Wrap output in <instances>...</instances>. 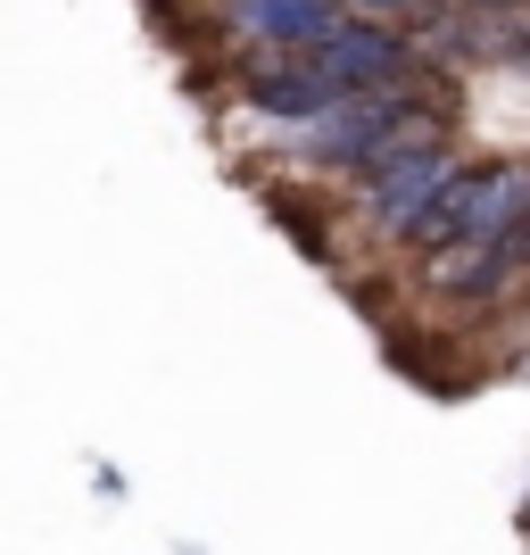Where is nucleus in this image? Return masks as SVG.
<instances>
[{"label":"nucleus","mask_w":530,"mask_h":555,"mask_svg":"<svg viewBox=\"0 0 530 555\" xmlns=\"http://www.w3.org/2000/svg\"><path fill=\"white\" fill-rule=\"evenodd\" d=\"M514 224H530V166H456L439 199L406 224V241L448 249V241H497Z\"/></svg>","instance_id":"1"},{"label":"nucleus","mask_w":530,"mask_h":555,"mask_svg":"<svg viewBox=\"0 0 530 555\" xmlns=\"http://www.w3.org/2000/svg\"><path fill=\"white\" fill-rule=\"evenodd\" d=\"M224 17H232V34H249V42L323 50L348 25V0H224Z\"/></svg>","instance_id":"5"},{"label":"nucleus","mask_w":530,"mask_h":555,"mask_svg":"<svg viewBox=\"0 0 530 555\" xmlns=\"http://www.w3.org/2000/svg\"><path fill=\"white\" fill-rule=\"evenodd\" d=\"M241 92H249V108L282 116V125H307V116H323L348 83L323 67L315 50H274V42H266V50L249 59V75H241Z\"/></svg>","instance_id":"3"},{"label":"nucleus","mask_w":530,"mask_h":555,"mask_svg":"<svg viewBox=\"0 0 530 555\" xmlns=\"http://www.w3.org/2000/svg\"><path fill=\"white\" fill-rule=\"evenodd\" d=\"M315 59L340 75L348 92H415L423 83V59L398 42V25H373V17H348Z\"/></svg>","instance_id":"4"},{"label":"nucleus","mask_w":530,"mask_h":555,"mask_svg":"<svg viewBox=\"0 0 530 555\" xmlns=\"http://www.w3.org/2000/svg\"><path fill=\"white\" fill-rule=\"evenodd\" d=\"M357 17H406V9H423V0H348Z\"/></svg>","instance_id":"6"},{"label":"nucleus","mask_w":530,"mask_h":555,"mask_svg":"<svg viewBox=\"0 0 530 555\" xmlns=\"http://www.w3.org/2000/svg\"><path fill=\"white\" fill-rule=\"evenodd\" d=\"M406 116H415V92H340L323 116L299 125V150L315 166H357V175H365V166L382 158V141H390Z\"/></svg>","instance_id":"2"}]
</instances>
